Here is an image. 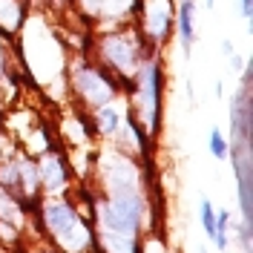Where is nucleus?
Returning a JSON list of instances; mask_svg holds the SVG:
<instances>
[{"label": "nucleus", "instance_id": "obj_1", "mask_svg": "<svg viewBox=\"0 0 253 253\" xmlns=\"http://www.w3.org/2000/svg\"><path fill=\"white\" fill-rule=\"evenodd\" d=\"M46 221H49V230L61 239L69 251H78V248H84V245H86V230L78 224L75 213H72L69 207L49 205L46 207Z\"/></svg>", "mask_w": 253, "mask_h": 253}, {"label": "nucleus", "instance_id": "obj_2", "mask_svg": "<svg viewBox=\"0 0 253 253\" xmlns=\"http://www.w3.org/2000/svg\"><path fill=\"white\" fill-rule=\"evenodd\" d=\"M78 89L89 101H98V104H104L107 98H110V89H107V84L98 78V72H81L78 75Z\"/></svg>", "mask_w": 253, "mask_h": 253}, {"label": "nucleus", "instance_id": "obj_3", "mask_svg": "<svg viewBox=\"0 0 253 253\" xmlns=\"http://www.w3.org/2000/svg\"><path fill=\"white\" fill-rule=\"evenodd\" d=\"M147 20H150V29L161 35L164 26H167V20H170V6L164 3V0H150V6H147Z\"/></svg>", "mask_w": 253, "mask_h": 253}, {"label": "nucleus", "instance_id": "obj_4", "mask_svg": "<svg viewBox=\"0 0 253 253\" xmlns=\"http://www.w3.org/2000/svg\"><path fill=\"white\" fill-rule=\"evenodd\" d=\"M107 55H110L112 61H115V66H121V69H129V66H132V58H135V52L129 49V43L121 41V38H115V41L107 43Z\"/></svg>", "mask_w": 253, "mask_h": 253}, {"label": "nucleus", "instance_id": "obj_5", "mask_svg": "<svg viewBox=\"0 0 253 253\" xmlns=\"http://www.w3.org/2000/svg\"><path fill=\"white\" fill-rule=\"evenodd\" d=\"M178 23H181V41L184 43H193V0H184L181 3V15H178Z\"/></svg>", "mask_w": 253, "mask_h": 253}, {"label": "nucleus", "instance_id": "obj_6", "mask_svg": "<svg viewBox=\"0 0 253 253\" xmlns=\"http://www.w3.org/2000/svg\"><path fill=\"white\" fill-rule=\"evenodd\" d=\"M202 227H205L207 236L213 239V233H216V213H213V207H210L207 199H202Z\"/></svg>", "mask_w": 253, "mask_h": 253}, {"label": "nucleus", "instance_id": "obj_7", "mask_svg": "<svg viewBox=\"0 0 253 253\" xmlns=\"http://www.w3.org/2000/svg\"><path fill=\"white\" fill-rule=\"evenodd\" d=\"M43 178H46L49 187H61L63 175H61V167H58V161H43Z\"/></svg>", "mask_w": 253, "mask_h": 253}, {"label": "nucleus", "instance_id": "obj_8", "mask_svg": "<svg viewBox=\"0 0 253 253\" xmlns=\"http://www.w3.org/2000/svg\"><path fill=\"white\" fill-rule=\"evenodd\" d=\"M210 153H213L216 158L227 156V144H224V138H221L219 129H213V132H210Z\"/></svg>", "mask_w": 253, "mask_h": 253}, {"label": "nucleus", "instance_id": "obj_9", "mask_svg": "<svg viewBox=\"0 0 253 253\" xmlns=\"http://www.w3.org/2000/svg\"><path fill=\"white\" fill-rule=\"evenodd\" d=\"M98 118H101V129H104V132H112V129L118 126V112H112V110H104Z\"/></svg>", "mask_w": 253, "mask_h": 253}, {"label": "nucleus", "instance_id": "obj_10", "mask_svg": "<svg viewBox=\"0 0 253 253\" xmlns=\"http://www.w3.org/2000/svg\"><path fill=\"white\" fill-rule=\"evenodd\" d=\"M242 15L251 17V0H242Z\"/></svg>", "mask_w": 253, "mask_h": 253}, {"label": "nucleus", "instance_id": "obj_11", "mask_svg": "<svg viewBox=\"0 0 253 253\" xmlns=\"http://www.w3.org/2000/svg\"><path fill=\"white\" fill-rule=\"evenodd\" d=\"M207 3H210V6H213V0H207Z\"/></svg>", "mask_w": 253, "mask_h": 253}]
</instances>
